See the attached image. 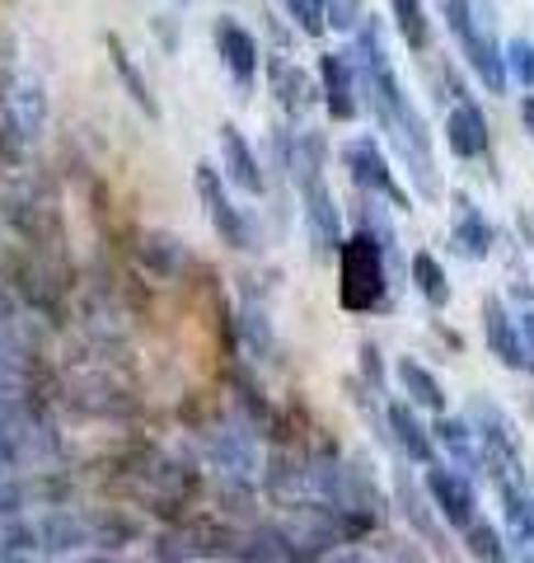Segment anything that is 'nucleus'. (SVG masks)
I'll use <instances>...</instances> for the list:
<instances>
[{
  "label": "nucleus",
  "mask_w": 534,
  "mask_h": 563,
  "mask_svg": "<svg viewBox=\"0 0 534 563\" xmlns=\"http://www.w3.org/2000/svg\"><path fill=\"white\" fill-rule=\"evenodd\" d=\"M445 141L459 161H474V155L488 151V118L478 103H455L450 118H445Z\"/></svg>",
  "instance_id": "7"
},
{
  "label": "nucleus",
  "mask_w": 534,
  "mask_h": 563,
  "mask_svg": "<svg viewBox=\"0 0 534 563\" xmlns=\"http://www.w3.org/2000/svg\"><path fill=\"white\" fill-rule=\"evenodd\" d=\"M113 62H118V70H122V85H127V90L136 95L141 109L155 113V99H151V85H146V76H141V70H136L127 57H122V47H118V43H113Z\"/></svg>",
  "instance_id": "13"
},
{
  "label": "nucleus",
  "mask_w": 534,
  "mask_h": 563,
  "mask_svg": "<svg viewBox=\"0 0 534 563\" xmlns=\"http://www.w3.org/2000/svg\"><path fill=\"white\" fill-rule=\"evenodd\" d=\"M488 333H492V343L507 352L502 362H515V352H511V329H507V314H502V301H488Z\"/></svg>",
  "instance_id": "16"
},
{
  "label": "nucleus",
  "mask_w": 534,
  "mask_h": 563,
  "mask_svg": "<svg viewBox=\"0 0 534 563\" xmlns=\"http://www.w3.org/2000/svg\"><path fill=\"white\" fill-rule=\"evenodd\" d=\"M413 277H418V291H422L432 306L450 301V287H445V268H441L432 254H418V258H413Z\"/></svg>",
  "instance_id": "11"
},
{
  "label": "nucleus",
  "mask_w": 534,
  "mask_h": 563,
  "mask_svg": "<svg viewBox=\"0 0 534 563\" xmlns=\"http://www.w3.org/2000/svg\"><path fill=\"white\" fill-rule=\"evenodd\" d=\"M221 155H225V174H230V184H235L240 192H248V198H263L267 192V179H263V169H258V155L248 151V141L240 136V128H221Z\"/></svg>",
  "instance_id": "6"
},
{
  "label": "nucleus",
  "mask_w": 534,
  "mask_h": 563,
  "mask_svg": "<svg viewBox=\"0 0 534 563\" xmlns=\"http://www.w3.org/2000/svg\"><path fill=\"white\" fill-rule=\"evenodd\" d=\"M324 20H333V29H361V0H324Z\"/></svg>",
  "instance_id": "14"
},
{
  "label": "nucleus",
  "mask_w": 534,
  "mask_h": 563,
  "mask_svg": "<svg viewBox=\"0 0 534 563\" xmlns=\"http://www.w3.org/2000/svg\"><path fill=\"white\" fill-rule=\"evenodd\" d=\"M272 80H277V99H287V109H291V113L310 109V103L319 99L314 80L305 76V70H296L291 62H281V57H277V66H272Z\"/></svg>",
  "instance_id": "9"
},
{
  "label": "nucleus",
  "mask_w": 534,
  "mask_h": 563,
  "mask_svg": "<svg viewBox=\"0 0 534 563\" xmlns=\"http://www.w3.org/2000/svg\"><path fill=\"white\" fill-rule=\"evenodd\" d=\"M394 5V24L403 33V43L413 52H426V43H432V29H426V5L422 0H389Z\"/></svg>",
  "instance_id": "10"
},
{
  "label": "nucleus",
  "mask_w": 534,
  "mask_h": 563,
  "mask_svg": "<svg viewBox=\"0 0 534 563\" xmlns=\"http://www.w3.org/2000/svg\"><path fill=\"white\" fill-rule=\"evenodd\" d=\"M343 161H347L352 184L361 188V192H380V198H389L399 211H408V192L399 188L394 169H389V161H385V151H380V141H376V136H356V141H347V146H343Z\"/></svg>",
  "instance_id": "2"
},
{
  "label": "nucleus",
  "mask_w": 534,
  "mask_h": 563,
  "mask_svg": "<svg viewBox=\"0 0 534 563\" xmlns=\"http://www.w3.org/2000/svg\"><path fill=\"white\" fill-rule=\"evenodd\" d=\"M502 62H507L511 76L525 85V90H534V43H525V38H511Z\"/></svg>",
  "instance_id": "12"
},
{
  "label": "nucleus",
  "mask_w": 534,
  "mask_h": 563,
  "mask_svg": "<svg viewBox=\"0 0 534 563\" xmlns=\"http://www.w3.org/2000/svg\"><path fill=\"white\" fill-rule=\"evenodd\" d=\"M450 240H455V250L465 254V258H483V254H488V244H492V225L483 221V211H478V202H469L465 192L455 198Z\"/></svg>",
  "instance_id": "8"
},
{
  "label": "nucleus",
  "mask_w": 534,
  "mask_h": 563,
  "mask_svg": "<svg viewBox=\"0 0 534 563\" xmlns=\"http://www.w3.org/2000/svg\"><path fill=\"white\" fill-rule=\"evenodd\" d=\"M198 198H202V207H207V217H211V225H216V235L225 240V244H244V225H240V211L230 207V198H225V179H221V169L216 165H198Z\"/></svg>",
  "instance_id": "5"
},
{
  "label": "nucleus",
  "mask_w": 534,
  "mask_h": 563,
  "mask_svg": "<svg viewBox=\"0 0 534 563\" xmlns=\"http://www.w3.org/2000/svg\"><path fill=\"white\" fill-rule=\"evenodd\" d=\"M216 52H221V62L230 70V80H235L244 95L254 90V80H258V43H254V33L225 14V20L216 24Z\"/></svg>",
  "instance_id": "3"
},
{
  "label": "nucleus",
  "mask_w": 534,
  "mask_h": 563,
  "mask_svg": "<svg viewBox=\"0 0 534 563\" xmlns=\"http://www.w3.org/2000/svg\"><path fill=\"white\" fill-rule=\"evenodd\" d=\"M385 287V244L376 235L356 231L343 240V301L347 306H370Z\"/></svg>",
  "instance_id": "1"
},
{
  "label": "nucleus",
  "mask_w": 534,
  "mask_h": 563,
  "mask_svg": "<svg viewBox=\"0 0 534 563\" xmlns=\"http://www.w3.org/2000/svg\"><path fill=\"white\" fill-rule=\"evenodd\" d=\"M319 80H324L329 113L337 122L356 118V85H361V70H356V62H347L343 52H324V57H319Z\"/></svg>",
  "instance_id": "4"
},
{
  "label": "nucleus",
  "mask_w": 534,
  "mask_h": 563,
  "mask_svg": "<svg viewBox=\"0 0 534 563\" xmlns=\"http://www.w3.org/2000/svg\"><path fill=\"white\" fill-rule=\"evenodd\" d=\"M291 10V20L305 29V33H319L324 29V0H281Z\"/></svg>",
  "instance_id": "15"
},
{
  "label": "nucleus",
  "mask_w": 534,
  "mask_h": 563,
  "mask_svg": "<svg viewBox=\"0 0 534 563\" xmlns=\"http://www.w3.org/2000/svg\"><path fill=\"white\" fill-rule=\"evenodd\" d=\"M521 122H525V132L534 136V95H525V99H521Z\"/></svg>",
  "instance_id": "17"
}]
</instances>
